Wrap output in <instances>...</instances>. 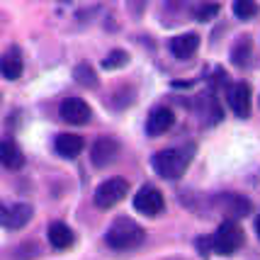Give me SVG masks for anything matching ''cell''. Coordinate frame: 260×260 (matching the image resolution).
<instances>
[{
    "label": "cell",
    "instance_id": "cell-1",
    "mask_svg": "<svg viewBox=\"0 0 260 260\" xmlns=\"http://www.w3.org/2000/svg\"><path fill=\"white\" fill-rule=\"evenodd\" d=\"M144 229L136 224L134 219H129V216H119V219H114L110 229H107V234H105V241H107V246L114 250H132L136 246H141L144 243Z\"/></svg>",
    "mask_w": 260,
    "mask_h": 260
},
{
    "label": "cell",
    "instance_id": "cell-2",
    "mask_svg": "<svg viewBox=\"0 0 260 260\" xmlns=\"http://www.w3.org/2000/svg\"><path fill=\"white\" fill-rule=\"evenodd\" d=\"M192 156H194L192 148H166V151H158L151 158V166H153V170L158 173L160 178L178 180V178H182V173L187 170Z\"/></svg>",
    "mask_w": 260,
    "mask_h": 260
},
{
    "label": "cell",
    "instance_id": "cell-3",
    "mask_svg": "<svg viewBox=\"0 0 260 260\" xmlns=\"http://www.w3.org/2000/svg\"><path fill=\"white\" fill-rule=\"evenodd\" d=\"M241 246H243V229L238 226V221L236 219L221 221L212 236V248L219 255H234Z\"/></svg>",
    "mask_w": 260,
    "mask_h": 260
},
{
    "label": "cell",
    "instance_id": "cell-4",
    "mask_svg": "<svg viewBox=\"0 0 260 260\" xmlns=\"http://www.w3.org/2000/svg\"><path fill=\"white\" fill-rule=\"evenodd\" d=\"M129 192V182L124 178H110L95 190V204L100 209H112L114 204H119Z\"/></svg>",
    "mask_w": 260,
    "mask_h": 260
},
{
    "label": "cell",
    "instance_id": "cell-5",
    "mask_svg": "<svg viewBox=\"0 0 260 260\" xmlns=\"http://www.w3.org/2000/svg\"><path fill=\"white\" fill-rule=\"evenodd\" d=\"M163 207H166V200H163L160 190H156L153 185H144V187H139V192L134 194V209L141 212V214L156 216L163 212Z\"/></svg>",
    "mask_w": 260,
    "mask_h": 260
},
{
    "label": "cell",
    "instance_id": "cell-6",
    "mask_svg": "<svg viewBox=\"0 0 260 260\" xmlns=\"http://www.w3.org/2000/svg\"><path fill=\"white\" fill-rule=\"evenodd\" d=\"M58 114H61V119L68 122V124H88L92 117V110L90 105L85 100H80V98H66V100L61 102V107H58Z\"/></svg>",
    "mask_w": 260,
    "mask_h": 260
},
{
    "label": "cell",
    "instance_id": "cell-7",
    "mask_svg": "<svg viewBox=\"0 0 260 260\" xmlns=\"http://www.w3.org/2000/svg\"><path fill=\"white\" fill-rule=\"evenodd\" d=\"M117 156H119V141L112 139V136H100L92 144L90 160L95 168H107L112 160H117Z\"/></svg>",
    "mask_w": 260,
    "mask_h": 260
},
{
    "label": "cell",
    "instance_id": "cell-8",
    "mask_svg": "<svg viewBox=\"0 0 260 260\" xmlns=\"http://www.w3.org/2000/svg\"><path fill=\"white\" fill-rule=\"evenodd\" d=\"M168 49H170V54L175 58H180V61L192 58L197 54V49H200V34H194V32L178 34V37H173L168 42Z\"/></svg>",
    "mask_w": 260,
    "mask_h": 260
},
{
    "label": "cell",
    "instance_id": "cell-9",
    "mask_svg": "<svg viewBox=\"0 0 260 260\" xmlns=\"http://www.w3.org/2000/svg\"><path fill=\"white\" fill-rule=\"evenodd\" d=\"M229 105L236 117L241 119H248L250 117V85L248 83H236L231 90H229Z\"/></svg>",
    "mask_w": 260,
    "mask_h": 260
},
{
    "label": "cell",
    "instance_id": "cell-10",
    "mask_svg": "<svg viewBox=\"0 0 260 260\" xmlns=\"http://www.w3.org/2000/svg\"><path fill=\"white\" fill-rule=\"evenodd\" d=\"M173 124H175V114H173V110H168V107H156L146 119V134L148 136H160V134H166Z\"/></svg>",
    "mask_w": 260,
    "mask_h": 260
},
{
    "label": "cell",
    "instance_id": "cell-11",
    "mask_svg": "<svg viewBox=\"0 0 260 260\" xmlns=\"http://www.w3.org/2000/svg\"><path fill=\"white\" fill-rule=\"evenodd\" d=\"M219 207L224 209V212H229L231 214V219H243V216H248L250 212H253V204H250L248 197H243V194H221L219 200Z\"/></svg>",
    "mask_w": 260,
    "mask_h": 260
},
{
    "label": "cell",
    "instance_id": "cell-12",
    "mask_svg": "<svg viewBox=\"0 0 260 260\" xmlns=\"http://www.w3.org/2000/svg\"><path fill=\"white\" fill-rule=\"evenodd\" d=\"M54 146H56V153L61 158H78L83 146H85V141L78 134H58Z\"/></svg>",
    "mask_w": 260,
    "mask_h": 260
},
{
    "label": "cell",
    "instance_id": "cell-13",
    "mask_svg": "<svg viewBox=\"0 0 260 260\" xmlns=\"http://www.w3.org/2000/svg\"><path fill=\"white\" fill-rule=\"evenodd\" d=\"M0 163L10 170H20L24 166V153L12 139H3L0 141Z\"/></svg>",
    "mask_w": 260,
    "mask_h": 260
},
{
    "label": "cell",
    "instance_id": "cell-14",
    "mask_svg": "<svg viewBox=\"0 0 260 260\" xmlns=\"http://www.w3.org/2000/svg\"><path fill=\"white\" fill-rule=\"evenodd\" d=\"M46 236H49V243H51L56 250L71 248V246H73V241H76V236H73L71 226H68V224H63V221H54V224L49 226V231H46Z\"/></svg>",
    "mask_w": 260,
    "mask_h": 260
},
{
    "label": "cell",
    "instance_id": "cell-15",
    "mask_svg": "<svg viewBox=\"0 0 260 260\" xmlns=\"http://www.w3.org/2000/svg\"><path fill=\"white\" fill-rule=\"evenodd\" d=\"M22 56H20V51L17 49H10L5 56L0 58V73H3V78L8 80H17L20 76H22Z\"/></svg>",
    "mask_w": 260,
    "mask_h": 260
},
{
    "label": "cell",
    "instance_id": "cell-16",
    "mask_svg": "<svg viewBox=\"0 0 260 260\" xmlns=\"http://www.w3.org/2000/svg\"><path fill=\"white\" fill-rule=\"evenodd\" d=\"M250 58H253V42H250V37L243 34L231 46V61H234V66L246 68L250 63Z\"/></svg>",
    "mask_w": 260,
    "mask_h": 260
},
{
    "label": "cell",
    "instance_id": "cell-17",
    "mask_svg": "<svg viewBox=\"0 0 260 260\" xmlns=\"http://www.w3.org/2000/svg\"><path fill=\"white\" fill-rule=\"evenodd\" d=\"M29 219H32V207H29V204H15L12 209H8L5 226L8 229H22Z\"/></svg>",
    "mask_w": 260,
    "mask_h": 260
},
{
    "label": "cell",
    "instance_id": "cell-18",
    "mask_svg": "<svg viewBox=\"0 0 260 260\" xmlns=\"http://www.w3.org/2000/svg\"><path fill=\"white\" fill-rule=\"evenodd\" d=\"M73 78L76 83H80L83 88H98V73H95V68L90 63H78V66L73 68Z\"/></svg>",
    "mask_w": 260,
    "mask_h": 260
},
{
    "label": "cell",
    "instance_id": "cell-19",
    "mask_svg": "<svg viewBox=\"0 0 260 260\" xmlns=\"http://www.w3.org/2000/svg\"><path fill=\"white\" fill-rule=\"evenodd\" d=\"M219 10H221V5L216 0H204V3H200L194 8V17L200 22H209V20H214L216 15H219Z\"/></svg>",
    "mask_w": 260,
    "mask_h": 260
},
{
    "label": "cell",
    "instance_id": "cell-20",
    "mask_svg": "<svg viewBox=\"0 0 260 260\" xmlns=\"http://www.w3.org/2000/svg\"><path fill=\"white\" fill-rule=\"evenodd\" d=\"M234 15L238 20H253L258 15V3L255 0H234Z\"/></svg>",
    "mask_w": 260,
    "mask_h": 260
},
{
    "label": "cell",
    "instance_id": "cell-21",
    "mask_svg": "<svg viewBox=\"0 0 260 260\" xmlns=\"http://www.w3.org/2000/svg\"><path fill=\"white\" fill-rule=\"evenodd\" d=\"M126 63H129V54H126L124 49H114V51H110L107 56L102 58V68H107V71L124 68Z\"/></svg>",
    "mask_w": 260,
    "mask_h": 260
},
{
    "label": "cell",
    "instance_id": "cell-22",
    "mask_svg": "<svg viewBox=\"0 0 260 260\" xmlns=\"http://www.w3.org/2000/svg\"><path fill=\"white\" fill-rule=\"evenodd\" d=\"M129 8H132V12L139 17V15L144 12V0H129Z\"/></svg>",
    "mask_w": 260,
    "mask_h": 260
},
{
    "label": "cell",
    "instance_id": "cell-23",
    "mask_svg": "<svg viewBox=\"0 0 260 260\" xmlns=\"http://www.w3.org/2000/svg\"><path fill=\"white\" fill-rule=\"evenodd\" d=\"M5 219H8V207L0 204V224H3V226H5Z\"/></svg>",
    "mask_w": 260,
    "mask_h": 260
},
{
    "label": "cell",
    "instance_id": "cell-24",
    "mask_svg": "<svg viewBox=\"0 0 260 260\" xmlns=\"http://www.w3.org/2000/svg\"><path fill=\"white\" fill-rule=\"evenodd\" d=\"M255 234H258V238H260V214L255 216Z\"/></svg>",
    "mask_w": 260,
    "mask_h": 260
}]
</instances>
